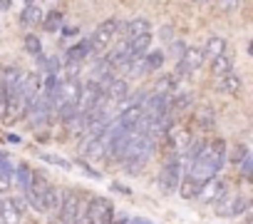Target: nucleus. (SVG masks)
Instances as JSON below:
<instances>
[{"label":"nucleus","instance_id":"obj_25","mask_svg":"<svg viewBox=\"0 0 253 224\" xmlns=\"http://www.w3.org/2000/svg\"><path fill=\"white\" fill-rule=\"evenodd\" d=\"M248 155H251V152H248V147H246V145H233V152L228 155V160H231V165H233V167H238Z\"/></svg>","mask_w":253,"mask_h":224},{"label":"nucleus","instance_id":"obj_33","mask_svg":"<svg viewBox=\"0 0 253 224\" xmlns=\"http://www.w3.org/2000/svg\"><path fill=\"white\" fill-rule=\"evenodd\" d=\"M10 5H13L10 0H0V10H10Z\"/></svg>","mask_w":253,"mask_h":224},{"label":"nucleus","instance_id":"obj_19","mask_svg":"<svg viewBox=\"0 0 253 224\" xmlns=\"http://www.w3.org/2000/svg\"><path fill=\"white\" fill-rule=\"evenodd\" d=\"M241 77L238 75H233V72H228V75H223V80H221V90L226 92V95H238L241 92Z\"/></svg>","mask_w":253,"mask_h":224},{"label":"nucleus","instance_id":"obj_7","mask_svg":"<svg viewBox=\"0 0 253 224\" xmlns=\"http://www.w3.org/2000/svg\"><path fill=\"white\" fill-rule=\"evenodd\" d=\"M179 179H181V162L174 157V160H169V162L162 167V172H159L157 182H159L162 192L171 194V192H176V187H179Z\"/></svg>","mask_w":253,"mask_h":224},{"label":"nucleus","instance_id":"obj_22","mask_svg":"<svg viewBox=\"0 0 253 224\" xmlns=\"http://www.w3.org/2000/svg\"><path fill=\"white\" fill-rule=\"evenodd\" d=\"M23 45H25V50L30 53V55H42V43H40V38L35 35V33H28L25 35V40H23Z\"/></svg>","mask_w":253,"mask_h":224},{"label":"nucleus","instance_id":"obj_30","mask_svg":"<svg viewBox=\"0 0 253 224\" xmlns=\"http://www.w3.org/2000/svg\"><path fill=\"white\" fill-rule=\"evenodd\" d=\"M184 50H186V45H184V43H179V40H176V43H171V53H176L179 57L184 55Z\"/></svg>","mask_w":253,"mask_h":224},{"label":"nucleus","instance_id":"obj_6","mask_svg":"<svg viewBox=\"0 0 253 224\" xmlns=\"http://www.w3.org/2000/svg\"><path fill=\"white\" fill-rule=\"evenodd\" d=\"M226 192H228V184H226L221 177H211V179H206V182L199 187L196 199H199L201 204H216Z\"/></svg>","mask_w":253,"mask_h":224},{"label":"nucleus","instance_id":"obj_26","mask_svg":"<svg viewBox=\"0 0 253 224\" xmlns=\"http://www.w3.org/2000/svg\"><path fill=\"white\" fill-rule=\"evenodd\" d=\"M238 5H241V0H218V8L223 13H236Z\"/></svg>","mask_w":253,"mask_h":224},{"label":"nucleus","instance_id":"obj_35","mask_svg":"<svg viewBox=\"0 0 253 224\" xmlns=\"http://www.w3.org/2000/svg\"><path fill=\"white\" fill-rule=\"evenodd\" d=\"M50 224H55V222H50Z\"/></svg>","mask_w":253,"mask_h":224},{"label":"nucleus","instance_id":"obj_11","mask_svg":"<svg viewBox=\"0 0 253 224\" xmlns=\"http://www.w3.org/2000/svg\"><path fill=\"white\" fill-rule=\"evenodd\" d=\"M42 8L40 5H35V3H25V8H23V13H20V25L23 28H38L40 23H42Z\"/></svg>","mask_w":253,"mask_h":224},{"label":"nucleus","instance_id":"obj_27","mask_svg":"<svg viewBox=\"0 0 253 224\" xmlns=\"http://www.w3.org/2000/svg\"><path fill=\"white\" fill-rule=\"evenodd\" d=\"M238 167H241V174H243V177L248 179V177H251V169H253V157L248 155V157H246V160H243V162H241Z\"/></svg>","mask_w":253,"mask_h":224},{"label":"nucleus","instance_id":"obj_9","mask_svg":"<svg viewBox=\"0 0 253 224\" xmlns=\"http://www.w3.org/2000/svg\"><path fill=\"white\" fill-rule=\"evenodd\" d=\"M126 48H129V60L144 57L152 48V33H144V35H137L132 40H126Z\"/></svg>","mask_w":253,"mask_h":224},{"label":"nucleus","instance_id":"obj_16","mask_svg":"<svg viewBox=\"0 0 253 224\" xmlns=\"http://www.w3.org/2000/svg\"><path fill=\"white\" fill-rule=\"evenodd\" d=\"M226 53V40L223 38H218V35H211L209 40H206V45H204V55L206 57H218V55H223Z\"/></svg>","mask_w":253,"mask_h":224},{"label":"nucleus","instance_id":"obj_31","mask_svg":"<svg viewBox=\"0 0 253 224\" xmlns=\"http://www.w3.org/2000/svg\"><path fill=\"white\" fill-rule=\"evenodd\" d=\"M126 224H154L152 219H144V217H134V219H129Z\"/></svg>","mask_w":253,"mask_h":224},{"label":"nucleus","instance_id":"obj_14","mask_svg":"<svg viewBox=\"0 0 253 224\" xmlns=\"http://www.w3.org/2000/svg\"><path fill=\"white\" fill-rule=\"evenodd\" d=\"M89 53H92V43L87 38V40H82V43H77V45H72L67 50V62H82Z\"/></svg>","mask_w":253,"mask_h":224},{"label":"nucleus","instance_id":"obj_34","mask_svg":"<svg viewBox=\"0 0 253 224\" xmlns=\"http://www.w3.org/2000/svg\"><path fill=\"white\" fill-rule=\"evenodd\" d=\"M196 3H209V0H196Z\"/></svg>","mask_w":253,"mask_h":224},{"label":"nucleus","instance_id":"obj_2","mask_svg":"<svg viewBox=\"0 0 253 224\" xmlns=\"http://www.w3.org/2000/svg\"><path fill=\"white\" fill-rule=\"evenodd\" d=\"M84 204L82 202V194L80 192H72V189H62V204L57 209V219L60 224H80L82 214H84Z\"/></svg>","mask_w":253,"mask_h":224},{"label":"nucleus","instance_id":"obj_21","mask_svg":"<svg viewBox=\"0 0 253 224\" xmlns=\"http://www.w3.org/2000/svg\"><path fill=\"white\" fill-rule=\"evenodd\" d=\"M144 33H149V20H144V18H137L126 25V38L129 40L137 38V35H144Z\"/></svg>","mask_w":253,"mask_h":224},{"label":"nucleus","instance_id":"obj_8","mask_svg":"<svg viewBox=\"0 0 253 224\" xmlns=\"http://www.w3.org/2000/svg\"><path fill=\"white\" fill-rule=\"evenodd\" d=\"M204 60H206V55H204V48H186L184 50V55L179 57V72L181 75H191V72H196L199 67H204Z\"/></svg>","mask_w":253,"mask_h":224},{"label":"nucleus","instance_id":"obj_24","mask_svg":"<svg viewBox=\"0 0 253 224\" xmlns=\"http://www.w3.org/2000/svg\"><path fill=\"white\" fill-rule=\"evenodd\" d=\"M213 122H216L213 110H211V107H201V110H199V125H201L204 130H211V127H213Z\"/></svg>","mask_w":253,"mask_h":224},{"label":"nucleus","instance_id":"obj_4","mask_svg":"<svg viewBox=\"0 0 253 224\" xmlns=\"http://www.w3.org/2000/svg\"><path fill=\"white\" fill-rule=\"evenodd\" d=\"M213 207H216V214H218V217L236 219L238 214L248 212V199H246L243 194H238V192H226Z\"/></svg>","mask_w":253,"mask_h":224},{"label":"nucleus","instance_id":"obj_15","mask_svg":"<svg viewBox=\"0 0 253 224\" xmlns=\"http://www.w3.org/2000/svg\"><path fill=\"white\" fill-rule=\"evenodd\" d=\"M60 204H62V189L52 184L45 194V214H57Z\"/></svg>","mask_w":253,"mask_h":224},{"label":"nucleus","instance_id":"obj_3","mask_svg":"<svg viewBox=\"0 0 253 224\" xmlns=\"http://www.w3.org/2000/svg\"><path fill=\"white\" fill-rule=\"evenodd\" d=\"M52 187V182L47 179L45 172H33V182L25 189V202L28 207H33L35 212H45V194Z\"/></svg>","mask_w":253,"mask_h":224},{"label":"nucleus","instance_id":"obj_5","mask_svg":"<svg viewBox=\"0 0 253 224\" xmlns=\"http://www.w3.org/2000/svg\"><path fill=\"white\" fill-rule=\"evenodd\" d=\"M117 33H119V20L109 18V20L99 23V25L94 28V33L89 35L92 50H107V48L112 45V40H114V35H117Z\"/></svg>","mask_w":253,"mask_h":224},{"label":"nucleus","instance_id":"obj_29","mask_svg":"<svg viewBox=\"0 0 253 224\" xmlns=\"http://www.w3.org/2000/svg\"><path fill=\"white\" fill-rule=\"evenodd\" d=\"M126 222H129V217H126V214H117V212H114L107 224H126Z\"/></svg>","mask_w":253,"mask_h":224},{"label":"nucleus","instance_id":"obj_18","mask_svg":"<svg viewBox=\"0 0 253 224\" xmlns=\"http://www.w3.org/2000/svg\"><path fill=\"white\" fill-rule=\"evenodd\" d=\"M47 33H57V30H62V13L60 10H52V13H47L45 18H42V23H40Z\"/></svg>","mask_w":253,"mask_h":224},{"label":"nucleus","instance_id":"obj_17","mask_svg":"<svg viewBox=\"0 0 253 224\" xmlns=\"http://www.w3.org/2000/svg\"><path fill=\"white\" fill-rule=\"evenodd\" d=\"M162 65H164V53L162 50H154V53L144 55V72H157V70H162Z\"/></svg>","mask_w":253,"mask_h":224},{"label":"nucleus","instance_id":"obj_28","mask_svg":"<svg viewBox=\"0 0 253 224\" xmlns=\"http://www.w3.org/2000/svg\"><path fill=\"white\" fill-rule=\"evenodd\" d=\"M5 110H8V102H5V87L0 82V120H5Z\"/></svg>","mask_w":253,"mask_h":224},{"label":"nucleus","instance_id":"obj_20","mask_svg":"<svg viewBox=\"0 0 253 224\" xmlns=\"http://www.w3.org/2000/svg\"><path fill=\"white\" fill-rule=\"evenodd\" d=\"M30 182H33V169H30L28 165H18V167H15V184L25 192V189L30 187Z\"/></svg>","mask_w":253,"mask_h":224},{"label":"nucleus","instance_id":"obj_13","mask_svg":"<svg viewBox=\"0 0 253 224\" xmlns=\"http://www.w3.org/2000/svg\"><path fill=\"white\" fill-rule=\"evenodd\" d=\"M211 72L216 75V77H223V75H228V72H233V57L231 55H218V57H213L211 60Z\"/></svg>","mask_w":253,"mask_h":224},{"label":"nucleus","instance_id":"obj_1","mask_svg":"<svg viewBox=\"0 0 253 224\" xmlns=\"http://www.w3.org/2000/svg\"><path fill=\"white\" fill-rule=\"evenodd\" d=\"M223 160H226V142L223 140H213L211 145H206L204 150H201V155L199 157H194L191 162H189V177H194L196 182H206V179H211V177H218V172H221V167H223Z\"/></svg>","mask_w":253,"mask_h":224},{"label":"nucleus","instance_id":"obj_12","mask_svg":"<svg viewBox=\"0 0 253 224\" xmlns=\"http://www.w3.org/2000/svg\"><path fill=\"white\" fill-rule=\"evenodd\" d=\"M199 187H201V182H196L194 177H189V174H184V179H179V187H176V192H179V197L181 199H196V192H199Z\"/></svg>","mask_w":253,"mask_h":224},{"label":"nucleus","instance_id":"obj_32","mask_svg":"<svg viewBox=\"0 0 253 224\" xmlns=\"http://www.w3.org/2000/svg\"><path fill=\"white\" fill-rule=\"evenodd\" d=\"M112 189H117V192H122V194H132V192H129V189H126L124 184H117V182L112 184Z\"/></svg>","mask_w":253,"mask_h":224},{"label":"nucleus","instance_id":"obj_10","mask_svg":"<svg viewBox=\"0 0 253 224\" xmlns=\"http://www.w3.org/2000/svg\"><path fill=\"white\" fill-rule=\"evenodd\" d=\"M104 62H107L112 70H122L126 62H129V48H126V43L114 45V50H109V55L104 57Z\"/></svg>","mask_w":253,"mask_h":224},{"label":"nucleus","instance_id":"obj_23","mask_svg":"<svg viewBox=\"0 0 253 224\" xmlns=\"http://www.w3.org/2000/svg\"><path fill=\"white\" fill-rule=\"evenodd\" d=\"M40 160L42 162H47V165H55V167H60V169H72V165L65 160V157H60V155H50V152H40Z\"/></svg>","mask_w":253,"mask_h":224}]
</instances>
